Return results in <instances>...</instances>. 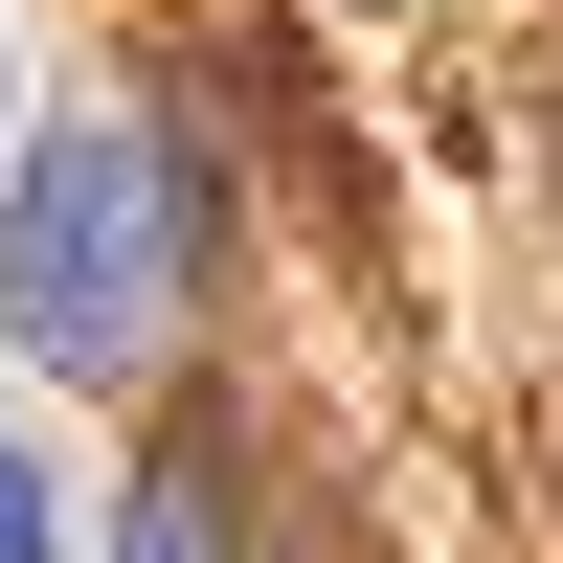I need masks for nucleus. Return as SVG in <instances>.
Masks as SVG:
<instances>
[{"label": "nucleus", "mask_w": 563, "mask_h": 563, "mask_svg": "<svg viewBox=\"0 0 563 563\" xmlns=\"http://www.w3.org/2000/svg\"><path fill=\"white\" fill-rule=\"evenodd\" d=\"M0 563H68V496H45V451L0 429Z\"/></svg>", "instance_id": "3"}, {"label": "nucleus", "mask_w": 563, "mask_h": 563, "mask_svg": "<svg viewBox=\"0 0 563 563\" xmlns=\"http://www.w3.org/2000/svg\"><path fill=\"white\" fill-rule=\"evenodd\" d=\"M180 271H203V158L135 113H45L0 158V339L113 384V361L180 339Z\"/></svg>", "instance_id": "1"}, {"label": "nucleus", "mask_w": 563, "mask_h": 563, "mask_svg": "<svg viewBox=\"0 0 563 563\" xmlns=\"http://www.w3.org/2000/svg\"><path fill=\"white\" fill-rule=\"evenodd\" d=\"M0 135H23V113H0Z\"/></svg>", "instance_id": "4"}, {"label": "nucleus", "mask_w": 563, "mask_h": 563, "mask_svg": "<svg viewBox=\"0 0 563 563\" xmlns=\"http://www.w3.org/2000/svg\"><path fill=\"white\" fill-rule=\"evenodd\" d=\"M90 563H249V519H225V406H180L135 451V496L90 519Z\"/></svg>", "instance_id": "2"}]
</instances>
